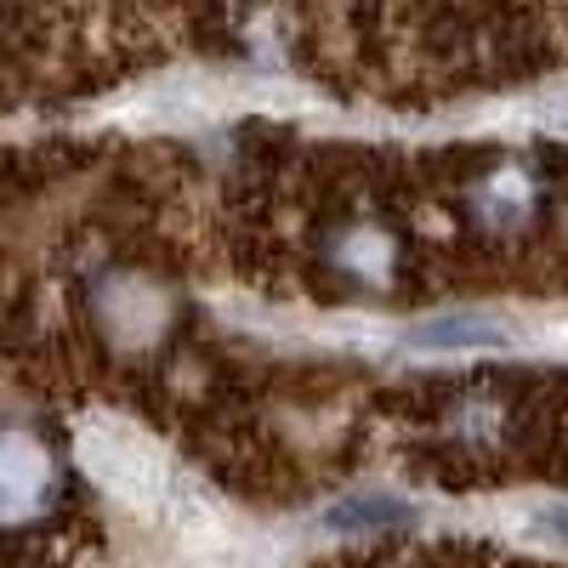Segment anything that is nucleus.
I'll return each instance as SVG.
<instances>
[{
	"instance_id": "f257e3e1",
	"label": "nucleus",
	"mask_w": 568,
	"mask_h": 568,
	"mask_svg": "<svg viewBox=\"0 0 568 568\" xmlns=\"http://www.w3.org/2000/svg\"><path fill=\"white\" fill-rule=\"evenodd\" d=\"M80 460L109 495H120L131 506L160 511V506H176L187 495V484L176 478V466L142 438L136 426H120V420H91L80 433Z\"/></svg>"
},
{
	"instance_id": "f03ea898",
	"label": "nucleus",
	"mask_w": 568,
	"mask_h": 568,
	"mask_svg": "<svg viewBox=\"0 0 568 568\" xmlns=\"http://www.w3.org/2000/svg\"><path fill=\"white\" fill-rule=\"evenodd\" d=\"M511 318L489 313V307H455V313H438V318H420L404 347L409 353H495V347H511Z\"/></svg>"
},
{
	"instance_id": "7ed1b4c3",
	"label": "nucleus",
	"mask_w": 568,
	"mask_h": 568,
	"mask_svg": "<svg viewBox=\"0 0 568 568\" xmlns=\"http://www.w3.org/2000/svg\"><path fill=\"white\" fill-rule=\"evenodd\" d=\"M45 495V460L29 438L0 433V517H23Z\"/></svg>"
},
{
	"instance_id": "20e7f679",
	"label": "nucleus",
	"mask_w": 568,
	"mask_h": 568,
	"mask_svg": "<svg viewBox=\"0 0 568 568\" xmlns=\"http://www.w3.org/2000/svg\"><path fill=\"white\" fill-rule=\"evenodd\" d=\"M324 524L329 529H393V524H409V506L393 500V495H353L329 511Z\"/></svg>"
},
{
	"instance_id": "39448f33",
	"label": "nucleus",
	"mask_w": 568,
	"mask_h": 568,
	"mask_svg": "<svg viewBox=\"0 0 568 568\" xmlns=\"http://www.w3.org/2000/svg\"><path fill=\"white\" fill-rule=\"evenodd\" d=\"M524 535L546 551H568V500H546L524 517Z\"/></svg>"
}]
</instances>
